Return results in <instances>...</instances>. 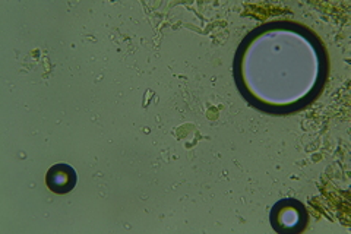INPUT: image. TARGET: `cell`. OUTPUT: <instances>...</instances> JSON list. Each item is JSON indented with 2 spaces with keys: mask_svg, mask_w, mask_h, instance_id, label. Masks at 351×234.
I'll return each mask as SVG.
<instances>
[{
  "mask_svg": "<svg viewBox=\"0 0 351 234\" xmlns=\"http://www.w3.org/2000/svg\"><path fill=\"white\" fill-rule=\"evenodd\" d=\"M269 220L277 233H302L309 222V214L299 200L285 198L272 207Z\"/></svg>",
  "mask_w": 351,
  "mask_h": 234,
  "instance_id": "cell-1",
  "label": "cell"
},
{
  "mask_svg": "<svg viewBox=\"0 0 351 234\" xmlns=\"http://www.w3.org/2000/svg\"><path fill=\"white\" fill-rule=\"evenodd\" d=\"M76 182H78V174L69 164L59 163L51 165L46 174V185L53 194L64 195L72 192Z\"/></svg>",
  "mask_w": 351,
  "mask_h": 234,
  "instance_id": "cell-2",
  "label": "cell"
}]
</instances>
